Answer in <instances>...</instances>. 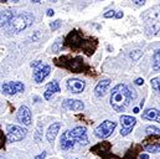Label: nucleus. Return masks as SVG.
Returning a JSON list of instances; mask_svg holds the SVG:
<instances>
[{
  "instance_id": "nucleus-2",
  "label": "nucleus",
  "mask_w": 160,
  "mask_h": 159,
  "mask_svg": "<svg viewBox=\"0 0 160 159\" xmlns=\"http://www.w3.org/2000/svg\"><path fill=\"white\" fill-rule=\"evenodd\" d=\"M35 21V16L30 13H22V14H19L16 15L11 23L5 28L6 29V34L8 35H11V34H16V33H20L22 30H25L26 28H29L30 25H32V23Z\"/></svg>"
},
{
  "instance_id": "nucleus-30",
  "label": "nucleus",
  "mask_w": 160,
  "mask_h": 159,
  "mask_svg": "<svg viewBox=\"0 0 160 159\" xmlns=\"http://www.w3.org/2000/svg\"><path fill=\"white\" fill-rule=\"evenodd\" d=\"M144 83V80L143 79H137L135 80V85H143Z\"/></svg>"
},
{
  "instance_id": "nucleus-5",
  "label": "nucleus",
  "mask_w": 160,
  "mask_h": 159,
  "mask_svg": "<svg viewBox=\"0 0 160 159\" xmlns=\"http://www.w3.org/2000/svg\"><path fill=\"white\" fill-rule=\"evenodd\" d=\"M6 131H8V139L10 142H19L26 137V129L19 126L9 124L6 127Z\"/></svg>"
},
{
  "instance_id": "nucleus-28",
  "label": "nucleus",
  "mask_w": 160,
  "mask_h": 159,
  "mask_svg": "<svg viewBox=\"0 0 160 159\" xmlns=\"http://www.w3.org/2000/svg\"><path fill=\"white\" fill-rule=\"evenodd\" d=\"M0 137H1V146H0V147H1V149H2V148H4V144H5V137H4L2 133L0 134Z\"/></svg>"
},
{
  "instance_id": "nucleus-33",
  "label": "nucleus",
  "mask_w": 160,
  "mask_h": 159,
  "mask_svg": "<svg viewBox=\"0 0 160 159\" xmlns=\"http://www.w3.org/2000/svg\"><path fill=\"white\" fill-rule=\"evenodd\" d=\"M139 159H149V156H148V154H140V156H139Z\"/></svg>"
},
{
  "instance_id": "nucleus-36",
  "label": "nucleus",
  "mask_w": 160,
  "mask_h": 159,
  "mask_svg": "<svg viewBox=\"0 0 160 159\" xmlns=\"http://www.w3.org/2000/svg\"><path fill=\"white\" fill-rule=\"evenodd\" d=\"M0 1H1V3H6L8 0H0Z\"/></svg>"
},
{
  "instance_id": "nucleus-21",
  "label": "nucleus",
  "mask_w": 160,
  "mask_h": 159,
  "mask_svg": "<svg viewBox=\"0 0 160 159\" xmlns=\"http://www.w3.org/2000/svg\"><path fill=\"white\" fill-rule=\"evenodd\" d=\"M145 132H147V134H157V136H160V128L158 127H154V126H149V127H147V129H145Z\"/></svg>"
},
{
  "instance_id": "nucleus-34",
  "label": "nucleus",
  "mask_w": 160,
  "mask_h": 159,
  "mask_svg": "<svg viewBox=\"0 0 160 159\" xmlns=\"http://www.w3.org/2000/svg\"><path fill=\"white\" fill-rule=\"evenodd\" d=\"M30 1H31V3H40L41 0H30Z\"/></svg>"
},
{
  "instance_id": "nucleus-18",
  "label": "nucleus",
  "mask_w": 160,
  "mask_h": 159,
  "mask_svg": "<svg viewBox=\"0 0 160 159\" xmlns=\"http://www.w3.org/2000/svg\"><path fill=\"white\" fill-rule=\"evenodd\" d=\"M99 149L102 151V152H101V156H103V157H104V156H106V153L111 149V143H109V142H102V143H98V144H97V146H94L91 151L96 153V152H97V151H99Z\"/></svg>"
},
{
  "instance_id": "nucleus-29",
  "label": "nucleus",
  "mask_w": 160,
  "mask_h": 159,
  "mask_svg": "<svg viewBox=\"0 0 160 159\" xmlns=\"http://www.w3.org/2000/svg\"><path fill=\"white\" fill-rule=\"evenodd\" d=\"M137 5H144V3H145V0H133Z\"/></svg>"
},
{
  "instance_id": "nucleus-4",
  "label": "nucleus",
  "mask_w": 160,
  "mask_h": 159,
  "mask_svg": "<svg viewBox=\"0 0 160 159\" xmlns=\"http://www.w3.org/2000/svg\"><path fill=\"white\" fill-rule=\"evenodd\" d=\"M116 127H117V123H116V122H113V121H103V122L96 128L94 134H96V137L99 138V139L108 138V137L113 133V131L116 129Z\"/></svg>"
},
{
  "instance_id": "nucleus-16",
  "label": "nucleus",
  "mask_w": 160,
  "mask_h": 159,
  "mask_svg": "<svg viewBox=\"0 0 160 159\" xmlns=\"http://www.w3.org/2000/svg\"><path fill=\"white\" fill-rule=\"evenodd\" d=\"M60 127H61V123H58V122L52 123V124L48 127L47 133H46V138H47V141H48L50 143H52V142L55 141V138H56V136H57V133H58V131H60Z\"/></svg>"
},
{
  "instance_id": "nucleus-12",
  "label": "nucleus",
  "mask_w": 160,
  "mask_h": 159,
  "mask_svg": "<svg viewBox=\"0 0 160 159\" xmlns=\"http://www.w3.org/2000/svg\"><path fill=\"white\" fill-rule=\"evenodd\" d=\"M109 86H111V80L106 79V80L99 81V82L97 83L96 88H94V93H96V96H97V97H103V96L107 93Z\"/></svg>"
},
{
  "instance_id": "nucleus-27",
  "label": "nucleus",
  "mask_w": 160,
  "mask_h": 159,
  "mask_svg": "<svg viewBox=\"0 0 160 159\" xmlns=\"http://www.w3.org/2000/svg\"><path fill=\"white\" fill-rule=\"evenodd\" d=\"M45 157H46V152H42L41 154L36 156V157H35V159H45Z\"/></svg>"
},
{
  "instance_id": "nucleus-17",
  "label": "nucleus",
  "mask_w": 160,
  "mask_h": 159,
  "mask_svg": "<svg viewBox=\"0 0 160 159\" xmlns=\"http://www.w3.org/2000/svg\"><path fill=\"white\" fill-rule=\"evenodd\" d=\"M15 16H16L15 15V11H11V10H4V11H1V28H6Z\"/></svg>"
},
{
  "instance_id": "nucleus-10",
  "label": "nucleus",
  "mask_w": 160,
  "mask_h": 159,
  "mask_svg": "<svg viewBox=\"0 0 160 159\" xmlns=\"http://www.w3.org/2000/svg\"><path fill=\"white\" fill-rule=\"evenodd\" d=\"M86 87V82L80 79H71L67 81V88L72 93H81Z\"/></svg>"
},
{
  "instance_id": "nucleus-26",
  "label": "nucleus",
  "mask_w": 160,
  "mask_h": 159,
  "mask_svg": "<svg viewBox=\"0 0 160 159\" xmlns=\"http://www.w3.org/2000/svg\"><path fill=\"white\" fill-rule=\"evenodd\" d=\"M104 159H120L119 157L114 156V154H108V156H104Z\"/></svg>"
},
{
  "instance_id": "nucleus-9",
  "label": "nucleus",
  "mask_w": 160,
  "mask_h": 159,
  "mask_svg": "<svg viewBox=\"0 0 160 159\" xmlns=\"http://www.w3.org/2000/svg\"><path fill=\"white\" fill-rule=\"evenodd\" d=\"M16 119L24 126H30L31 124V111L29 110V107L21 106L16 113Z\"/></svg>"
},
{
  "instance_id": "nucleus-6",
  "label": "nucleus",
  "mask_w": 160,
  "mask_h": 159,
  "mask_svg": "<svg viewBox=\"0 0 160 159\" xmlns=\"http://www.w3.org/2000/svg\"><path fill=\"white\" fill-rule=\"evenodd\" d=\"M25 90V86L22 82H19V81H10V82H5L2 83L1 86V91L4 95H8V96H12L18 92H24Z\"/></svg>"
},
{
  "instance_id": "nucleus-31",
  "label": "nucleus",
  "mask_w": 160,
  "mask_h": 159,
  "mask_svg": "<svg viewBox=\"0 0 160 159\" xmlns=\"http://www.w3.org/2000/svg\"><path fill=\"white\" fill-rule=\"evenodd\" d=\"M46 14H47V16H52V15H53V14H55V11H53V10H52V9H48V10H47V13H46Z\"/></svg>"
},
{
  "instance_id": "nucleus-20",
  "label": "nucleus",
  "mask_w": 160,
  "mask_h": 159,
  "mask_svg": "<svg viewBox=\"0 0 160 159\" xmlns=\"http://www.w3.org/2000/svg\"><path fill=\"white\" fill-rule=\"evenodd\" d=\"M153 69H154V71H159L160 70V49L154 52V56H153Z\"/></svg>"
},
{
  "instance_id": "nucleus-23",
  "label": "nucleus",
  "mask_w": 160,
  "mask_h": 159,
  "mask_svg": "<svg viewBox=\"0 0 160 159\" xmlns=\"http://www.w3.org/2000/svg\"><path fill=\"white\" fill-rule=\"evenodd\" d=\"M61 20H55V21H52L51 23V25H50V28H51V30L52 31H55V30H57L60 26H61Z\"/></svg>"
},
{
  "instance_id": "nucleus-8",
  "label": "nucleus",
  "mask_w": 160,
  "mask_h": 159,
  "mask_svg": "<svg viewBox=\"0 0 160 159\" xmlns=\"http://www.w3.org/2000/svg\"><path fill=\"white\" fill-rule=\"evenodd\" d=\"M135 123H137V119L134 118V117H132V116H122L120 117V124H122V129H120V134L122 136H128L130 132H132V129H133V127L135 126Z\"/></svg>"
},
{
  "instance_id": "nucleus-11",
  "label": "nucleus",
  "mask_w": 160,
  "mask_h": 159,
  "mask_svg": "<svg viewBox=\"0 0 160 159\" xmlns=\"http://www.w3.org/2000/svg\"><path fill=\"white\" fill-rule=\"evenodd\" d=\"M62 107L66 108V110H70V111H76V112H80L84 108V105L83 102L80 100H66L63 103H62Z\"/></svg>"
},
{
  "instance_id": "nucleus-35",
  "label": "nucleus",
  "mask_w": 160,
  "mask_h": 159,
  "mask_svg": "<svg viewBox=\"0 0 160 159\" xmlns=\"http://www.w3.org/2000/svg\"><path fill=\"white\" fill-rule=\"evenodd\" d=\"M139 112V108H134V113H138Z\"/></svg>"
},
{
  "instance_id": "nucleus-7",
  "label": "nucleus",
  "mask_w": 160,
  "mask_h": 159,
  "mask_svg": "<svg viewBox=\"0 0 160 159\" xmlns=\"http://www.w3.org/2000/svg\"><path fill=\"white\" fill-rule=\"evenodd\" d=\"M76 142H77V138L73 134V132L72 131H66L61 136V143L60 144H61V148L63 151H70L71 148L75 147Z\"/></svg>"
},
{
  "instance_id": "nucleus-13",
  "label": "nucleus",
  "mask_w": 160,
  "mask_h": 159,
  "mask_svg": "<svg viewBox=\"0 0 160 159\" xmlns=\"http://www.w3.org/2000/svg\"><path fill=\"white\" fill-rule=\"evenodd\" d=\"M61 90H60V86H58V82L57 81H52L50 82L47 86H46V91H45V98L46 100H51L53 95L58 93Z\"/></svg>"
},
{
  "instance_id": "nucleus-22",
  "label": "nucleus",
  "mask_w": 160,
  "mask_h": 159,
  "mask_svg": "<svg viewBox=\"0 0 160 159\" xmlns=\"http://www.w3.org/2000/svg\"><path fill=\"white\" fill-rule=\"evenodd\" d=\"M152 87L154 91L160 93V77H155V79L152 80Z\"/></svg>"
},
{
  "instance_id": "nucleus-1",
  "label": "nucleus",
  "mask_w": 160,
  "mask_h": 159,
  "mask_svg": "<svg viewBox=\"0 0 160 159\" xmlns=\"http://www.w3.org/2000/svg\"><path fill=\"white\" fill-rule=\"evenodd\" d=\"M132 98H135V91L127 85H117L111 93V106L114 111L122 112L130 103Z\"/></svg>"
},
{
  "instance_id": "nucleus-15",
  "label": "nucleus",
  "mask_w": 160,
  "mask_h": 159,
  "mask_svg": "<svg viewBox=\"0 0 160 159\" xmlns=\"http://www.w3.org/2000/svg\"><path fill=\"white\" fill-rule=\"evenodd\" d=\"M142 118L148 119V121H155V122L160 123V111L157 108H148L143 112Z\"/></svg>"
},
{
  "instance_id": "nucleus-24",
  "label": "nucleus",
  "mask_w": 160,
  "mask_h": 159,
  "mask_svg": "<svg viewBox=\"0 0 160 159\" xmlns=\"http://www.w3.org/2000/svg\"><path fill=\"white\" fill-rule=\"evenodd\" d=\"M140 55H143V52H142L140 50H135V54H133V52H132V54H130V57H132V59H134V60H137Z\"/></svg>"
},
{
  "instance_id": "nucleus-3",
  "label": "nucleus",
  "mask_w": 160,
  "mask_h": 159,
  "mask_svg": "<svg viewBox=\"0 0 160 159\" xmlns=\"http://www.w3.org/2000/svg\"><path fill=\"white\" fill-rule=\"evenodd\" d=\"M31 67L34 69V75H32L34 80L38 83L42 82L51 72V67L48 65L43 64L42 61H34V62H31Z\"/></svg>"
},
{
  "instance_id": "nucleus-19",
  "label": "nucleus",
  "mask_w": 160,
  "mask_h": 159,
  "mask_svg": "<svg viewBox=\"0 0 160 159\" xmlns=\"http://www.w3.org/2000/svg\"><path fill=\"white\" fill-rule=\"evenodd\" d=\"M143 147L149 153H159L160 152V142H158V143H147V142H144Z\"/></svg>"
},
{
  "instance_id": "nucleus-32",
  "label": "nucleus",
  "mask_w": 160,
  "mask_h": 159,
  "mask_svg": "<svg viewBox=\"0 0 160 159\" xmlns=\"http://www.w3.org/2000/svg\"><path fill=\"white\" fill-rule=\"evenodd\" d=\"M116 18H117V19H122V18H123V13H122V11H118V13L116 14Z\"/></svg>"
},
{
  "instance_id": "nucleus-14",
  "label": "nucleus",
  "mask_w": 160,
  "mask_h": 159,
  "mask_svg": "<svg viewBox=\"0 0 160 159\" xmlns=\"http://www.w3.org/2000/svg\"><path fill=\"white\" fill-rule=\"evenodd\" d=\"M73 134L76 136L77 138V142L82 144V146H86L88 143V138H87V133H86V128L84 127H76L72 129Z\"/></svg>"
},
{
  "instance_id": "nucleus-25",
  "label": "nucleus",
  "mask_w": 160,
  "mask_h": 159,
  "mask_svg": "<svg viewBox=\"0 0 160 159\" xmlns=\"http://www.w3.org/2000/svg\"><path fill=\"white\" fill-rule=\"evenodd\" d=\"M103 16H104V18H113V16H116V11H114V10H109V11L104 13Z\"/></svg>"
}]
</instances>
